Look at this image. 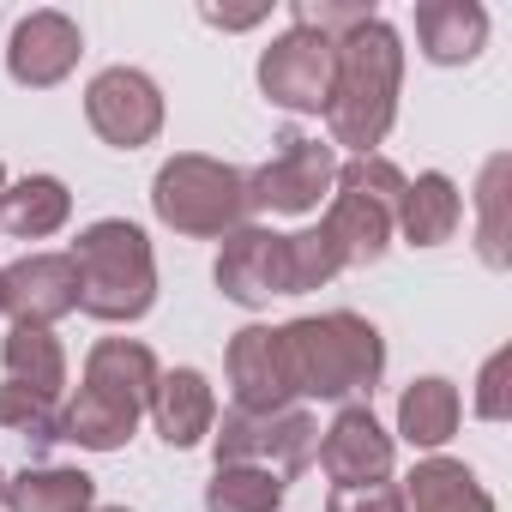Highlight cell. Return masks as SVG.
<instances>
[{"label":"cell","mask_w":512,"mask_h":512,"mask_svg":"<svg viewBox=\"0 0 512 512\" xmlns=\"http://www.w3.org/2000/svg\"><path fill=\"white\" fill-rule=\"evenodd\" d=\"M416 49L434 67H470L488 49V7H476V0H422Z\"/></svg>","instance_id":"obj_17"},{"label":"cell","mask_w":512,"mask_h":512,"mask_svg":"<svg viewBox=\"0 0 512 512\" xmlns=\"http://www.w3.org/2000/svg\"><path fill=\"white\" fill-rule=\"evenodd\" d=\"M332 73H338V43L314 31H278L260 49V91L284 115H326L332 103Z\"/></svg>","instance_id":"obj_8"},{"label":"cell","mask_w":512,"mask_h":512,"mask_svg":"<svg viewBox=\"0 0 512 512\" xmlns=\"http://www.w3.org/2000/svg\"><path fill=\"white\" fill-rule=\"evenodd\" d=\"M0 193H7V163H0Z\"/></svg>","instance_id":"obj_34"},{"label":"cell","mask_w":512,"mask_h":512,"mask_svg":"<svg viewBox=\"0 0 512 512\" xmlns=\"http://www.w3.org/2000/svg\"><path fill=\"white\" fill-rule=\"evenodd\" d=\"M223 302L235 308H272L278 296H290V272H284V235L266 223H241L223 235L217 247V266H211Z\"/></svg>","instance_id":"obj_10"},{"label":"cell","mask_w":512,"mask_h":512,"mask_svg":"<svg viewBox=\"0 0 512 512\" xmlns=\"http://www.w3.org/2000/svg\"><path fill=\"white\" fill-rule=\"evenodd\" d=\"M368 19H374V0H296V7H290V25H296V31H314V37H326V43L350 37V31L368 25Z\"/></svg>","instance_id":"obj_28"},{"label":"cell","mask_w":512,"mask_h":512,"mask_svg":"<svg viewBox=\"0 0 512 512\" xmlns=\"http://www.w3.org/2000/svg\"><path fill=\"white\" fill-rule=\"evenodd\" d=\"M506 169L512 157H488L482 163V187H476V211H482V229H476V253H482V266L506 272Z\"/></svg>","instance_id":"obj_25"},{"label":"cell","mask_w":512,"mask_h":512,"mask_svg":"<svg viewBox=\"0 0 512 512\" xmlns=\"http://www.w3.org/2000/svg\"><path fill=\"white\" fill-rule=\"evenodd\" d=\"M91 512H133V506H91Z\"/></svg>","instance_id":"obj_33"},{"label":"cell","mask_w":512,"mask_h":512,"mask_svg":"<svg viewBox=\"0 0 512 512\" xmlns=\"http://www.w3.org/2000/svg\"><path fill=\"white\" fill-rule=\"evenodd\" d=\"M85 121L103 145L115 151H139L163 133L169 121V103L157 91V79L145 67H103L91 85H85Z\"/></svg>","instance_id":"obj_9"},{"label":"cell","mask_w":512,"mask_h":512,"mask_svg":"<svg viewBox=\"0 0 512 512\" xmlns=\"http://www.w3.org/2000/svg\"><path fill=\"white\" fill-rule=\"evenodd\" d=\"M506 374H512V350H494L476 374V416L482 422H506L512 416V392H506Z\"/></svg>","instance_id":"obj_29"},{"label":"cell","mask_w":512,"mask_h":512,"mask_svg":"<svg viewBox=\"0 0 512 512\" xmlns=\"http://www.w3.org/2000/svg\"><path fill=\"white\" fill-rule=\"evenodd\" d=\"M458 422H464L458 386H452L446 374H422V380H410L404 398H398V434H392V440H404V446H416V452H440V446L458 434Z\"/></svg>","instance_id":"obj_20"},{"label":"cell","mask_w":512,"mask_h":512,"mask_svg":"<svg viewBox=\"0 0 512 512\" xmlns=\"http://www.w3.org/2000/svg\"><path fill=\"white\" fill-rule=\"evenodd\" d=\"M320 452V422L290 404V410H223L211 428V458L217 464H247L272 470L278 482H296Z\"/></svg>","instance_id":"obj_6"},{"label":"cell","mask_w":512,"mask_h":512,"mask_svg":"<svg viewBox=\"0 0 512 512\" xmlns=\"http://www.w3.org/2000/svg\"><path fill=\"white\" fill-rule=\"evenodd\" d=\"M73 223V193L61 175H25L0 193V229L13 241H49Z\"/></svg>","instance_id":"obj_21"},{"label":"cell","mask_w":512,"mask_h":512,"mask_svg":"<svg viewBox=\"0 0 512 512\" xmlns=\"http://www.w3.org/2000/svg\"><path fill=\"white\" fill-rule=\"evenodd\" d=\"M0 428H13L25 440H61V404L31 386L0 380Z\"/></svg>","instance_id":"obj_27"},{"label":"cell","mask_w":512,"mask_h":512,"mask_svg":"<svg viewBox=\"0 0 512 512\" xmlns=\"http://www.w3.org/2000/svg\"><path fill=\"white\" fill-rule=\"evenodd\" d=\"M97 506V476L73 464H31L7 476V512H91Z\"/></svg>","instance_id":"obj_23"},{"label":"cell","mask_w":512,"mask_h":512,"mask_svg":"<svg viewBox=\"0 0 512 512\" xmlns=\"http://www.w3.org/2000/svg\"><path fill=\"white\" fill-rule=\"evenodd\" d=\"M320 470L332 476V488H362V482H392V458L398 440L380 428V416L368 404H338L332 428H320Z\"/></svg>","instance_id":"obj_12"},{"label":"cell","mask_w":512,"mask_h":512,"mask_svg":"<svg viewBox=\"0 0 512 512\" xmlns=\"http://www.w3.org/2000/svg\"><path fill=\"white\" fill-rule=\"evenodd\" d=\"M338 181V151L308 139V133H284L278 151L247 175V217H308L320 211V199H332Z\"/></svg>","instance_id":"obj_7"},{"label":"cell","mask_w":512,"mask_h":512,"mask_svg":"<svg viewBox=\"0 0 512 512\" xmlns=\"http://www.w3.org/2000/svg\"><path fill=\"white\" fill-rule=\"evenodd\" d=\"M145 416L157 422L163 446L187 452V446H205L211 440V428H217V392H211V380L199 368H163Z\"/></svg>","instance_id":"obj_15"},{"label":"cell","mask_w":512,"mask_h":512,"mask_svg":"<svg viewBox=\"0 0 512 512\" xmlns=\"http://www.w3.org/2000/svg\"><path fill=\"white\" fill-rule=\"evenodd\" d=\"M284 272H290V296H308V290H326L344 272V260L326 229H296L284 235Z\"/></svg>","instance_id":"obj_26"},{"label":"cell","mask_w":512,"mask_h":512,"mask_svg":"<svg viewBox=\"0 0 512 512\" xmlns=\"http://www.w3.org/2000/svg\"><path fill=\"white\" fill-rule=\"evenodd\" d=\"M79 272V314L103 326H133L157 308V253L151 235L127 217H97L67 247Z\"/></svg>","instance_id":"obj_3"},{"label":"cell","mask_w":512,"mask_h":512,"mask_svg":"<svg viewBox=\"0 0 512 512\" xmlns=\"http://www.w3.org/2000/svg\"><path fill=\"white\" fill-rule=\"evenodd\" d=\"M326 512H404L392 482H362V488H332Z\"/></svg>","instance_id":"obj_30"},{"label":"cell","mask_w":512,"mask_h":512,"mask_svg":"<svg viewBox=\"0 0 512 512\" xmlns=\"http://www.w3.org/2000/svg\"><path fill=\"white\" fill-rule=\"evenodd\" d=\"M404 512H494V494L482 488V476L464 458H422L404 488H398Z\"/></svg>","instance_id":"obj_19"},{"label":"cell","mask_w":512,"mask_h":512,"mask_svg":"<svg viewBox=\"0 0 512 512\" xmlns=\"http://www.w3.org/2000/svg\"><path fill=\"white\" fill-rule=\"evenodd\" d=\"M404 169L392 157H344L338 163V181H332V205L320 217V229L332 235L344 272L350 266H380L386 247H392V217H398V199H404Z\"/></svg>","instance_id":"obj_5"},{"label":"cell","mask_w":512,"mask_h":512,"mask_svg":"<svg viewBox=\"0 0 512 512\" xmlns=\"http://www.w3.org/2000/svg\"><path fill=\"white\" fill-rule=\"evenodd\" d=\"M290 482L272 470H247V464H217L205 482V512H278Z\"/></svg>","instance_id":"obj_24"},{"label":"cell","mask_w":512,"mask_h":512,"mask_svg":"<svg viewBox=\"0 0 512 512\" xmlns=\"http://www.w3.org/2000/svg\"><path fill=\"white\" fill-rule=\"evenodd\" d=\"M151 211L163 229H175L187 241H223L229 229L253 223L247 217V175L223 157H205V151H175L151 175Z\"/></svg>","instance_id":"obj_4"},{"label":"cell","mask_w":512,"mask_h":512,"mask_svg":"<svg viewBox=\"0 0 512 512\" xmlns=\"http://www.w3.org/2000/svg\"><path fill=\"white\" fill-rule=\"evenodd\" d=\"M0 368H7L13 386H31V392H43L55 404L67 392V350H61L55 326H13L0 338Z\"/></svg>","instance_id":"obj_22"},{"label":"cell","mask_w":512,"mask_h":512,"mask_svg":"<svg viewBox=\"0 0 512 512\" xmlns=\"http://www.w3.org/2000/svg\"><path fill=\"white\" fill-rule=\"evenodd\" d=\"M458 223H464V193L446 169H422L416 181H404L392 235H404L410 247H446L458 235Z\"/></svg>","instance_id":"obj_18"},{"label":"cell","mask_w":512,"mask_h":512,"mask_svg":"<svg viewBox=\"0 0 512 512\" xmlns=\"http://www.w3.org/2000/svg\"><path fill=\"white\" fill-rule=\"evenodd\" d=\"M139 416H145V404L79 380V392L61 404V440L79 446V452H121L139 434Z\"/></svg>","instance_id":"obj_16"},{"label":"cell","mask_w":512,"mask_h":512,"mask_svg":"<svg viewBox=\"0 0 512 512\" xmlns=\"http://www.w3.org/2000/svg\"><path fill=\"white\" fill-rule=\"evenodd\" d=\"M260 19H266V7H253V13H205V25H217V31H247Z\"/></svg>","instance_id":"obj_31"},{"label":"cell","mask_w":512,"mask_h":512,"mask_svg":"<svg viewBox=\"0 0 512 512\" xmlns=\"http://www.w3.org/2000/svg\"><path fill=\"white\" fill-rule=\"evenodd\" d=\"M79 55H85L79 19H67V13H55V7H37V13H25V19L13 25V37H7V79L25 85V91H55L61 79H73Z\"/></svg>","instance_id":"obj_11"},{"label":"cell","mask_w":512,"mask_h":512,"mask_svg":"<svg viewBox=\"0 0 512 512\" xmlns=\"http://www.w3.org/2000/svg\"><path fill=\"white\" fill-rule=\"evenodd\" d=\"M0 314L13 326H55L79 314V272L67 253H25L0 266Z\"/></svg>","instance_id":"obj_13"},{"label":"cell","mask_w":512,"mask_h":512,"mask_svg":"<svg viewBox=\"0 0 512 512\" xmlns=\"http://www.w3.org/2000/svg\"><path fill=\"white\" fill-rule=\"evenodd\" d=\"M398 91H404V37L374 13L350 37H338V73H332V151L344 145L350 157H374L398 121Z\"/></svg>","instance_id":"obj_1"},{"label":"cell","mask_w":512,"mask_h":512,"mask_svg":"<svg viewBox=\"0 0 512 512\" xmlns=\"http://www.w3.org/2000/svg\"><path fill=\"white\" fill-rule=\"evenodd\" d=\"M284 338V368H290V392L314 398V404H356L362 392L374 398L380 374H386V338L374 320L332 308V314H302L290 326H278Z\"/></svg>","instance_id":"obj_2"},{"label":"cell","mask_w":512,"mask_h":512,"mask_svg":"<svg viewBox=\"0 0 512 512\" xmlns=\"http://www.w3.org/2000/svg\"><path fill=\"white\" fill-rule=\"evenodd\" d=\"M223 374H229L235 410H290L296 404L278 326H241L223 350Z\"/></svg>","instance_id":"obj_14"},{"label":"cell","mask_w":512,"mask_h":512,"mask_svg":"<svg viewBox=\"0 0 512 512\" xmlns=\"http://www.w3.org/2000/svg\"><path fill=\"white\" fill-rule=\"evenodd\" d=\"M0 512H7V470H0Z\"/></svg>","instance_id":"obj_32"}]
</instances>
